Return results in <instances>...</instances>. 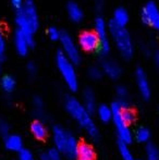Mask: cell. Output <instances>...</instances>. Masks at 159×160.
<instances>
[{
  "label": "cell",
  "mask_w": 159,
  "mask_h": 160,
  "mask_svg": "<svg viewBox=\"0 0 159 160\" xmlns=\"http://www.w3.org/2000/svg\"><path fill=\"white\" fill-rule=\"evenodd\" d=\"M33 105H34L35 111L38 114H42L44 112V102H42V98L39 97H35L34 100H33Z\"/></svg>",
  "instance_id": "28"
},
{
  "label": "cell",
  "mask_w": 159,
  "mask_h": 160,
  "mask_svg": "<svg viewBox=\"0 0 159 160\" xmlns=\"http://www.w3.org/2000/svg\"><path fill=\"white\" fill-rule=\"evenodd\" d=\"M1 73H2V70H1V65H0V76H1Z\"/></svg>",
  "instance_id": "38"
},
{
  "label": "cell",
  "mask_w": 159,
  "mask_h": 160,
  "mask_svg": "<svg viewBox=\"0 0 159 160\" xmlns=\"http://www.w3.org/2000/svg\"><path fill=\"white\" fill-rule=\"evenodd\" d=\"M102 70L105 74L109 76L112 80H116L121 75V68L120 65L113 60H104L102 63Z\"/></svg>",
  "instance_id": "13"
},
{
  "label": "cell",
  "mask_w": 159,
  "mask_h": 160,
  "mask_svg": "<svg viewBox=\"0 0 159 160\" xmlns=\"http://www.w3.org/2000/svg\"><path fill=\"white\" fill-rule=\"evenodd\" d=\"M26 70H27L28 74H31V75H34V74L36 73V71H37L36 64H35L34 62H28L27 65H26Z\"/></svg>",
  "instance_id": "34"
},
{
  "label": "cell",
  "mask_w": 159,
  "mask_h": 160,
  "mask_svg": "<svg viewBox=\"0 0 159 160\" xmlns=\"http://www.w3.org/2000/svg\"><path fill=\"white\" fill-rule=\"evenodd\" d=\"M19 160H35L33 154L28 149H22L19 152Z\"/></svg>",
  "instance_id": "32"
},
{
  "label": "cell",
  "mask_w": 159,
  "mask_h": 160,
  "mask_svg": "<svg viewBox=\"0 0 159 160\" xmlns=\"http://www.w3.org/2000/svg\"><path fill=\"white\" fill-rule=\"evenodd\" d=\"M17 30L24 34L31 46L34 45V34L39 26V18L33 0H25L15 14Z\"/></svg>",
  "instance_id": "1"
},
{
  "label": "cell",
  "mask_w": 159,
  "mask_h": 160,
  "mask_svg": "<svg viewBox=\"0 0 159 160\" xmlns=\"http://www.w3.org/2000/svg\"><path fill=\"white\" fill-rule=\"evenodd\" d=\"M110 107L111 110H112V121L116 127V130H117L119 141L125 144H130L133 139V135H132V132L130 130V127L125 124L121 119V110H122L123 107L118 101H113Z\"/></svg>",
  "instance_id": "5"
},
{
  "label": "cell",
  "mask_w": 159,
  "mask_h": 160,
  "mask_svg": "<svg viewBox=\"0 0 159 160\" xmlns=\"http://www.w3.org/2000/svg\"><path fill=\"white\" fill-rule=\"evenodd\" d=\"M116 93L119 98V100H127V89L123 85H119L116 89Z\"/></svg>",
  "instance_id": "27"
},
{
  "label": "cell",
  "mask_w": 159,
  "mask_h": 160,
  "mask_svg": "<svg viewBox=\"0 0 159 160\" xmlns=\"http://www.w3.org/2000/svg\"><path fill=\"white\" fill-rule=\"evenodd\" d=\"M70 132L59 125H55L52 128V139L55 144V148L58 149L61 155H64L67 149V144H68V138Z\"/></svg>",
  "instance_id": "10"
},
{
  "label": "cell",
  "mask_w": 159,
  "mask_h": 160,
  "mask_svg": "<svg viewBox=\"0 0 159 160\" xmlns=\"http://www.w3.org/2000/svg\"><path fill=\"white\" fill-rule=\"evenodd\" d=\"M4 52H6V38L2 31L0 30V62L3 60Z\"/></svg>",
  "instance_id": "30"
},
{
  "label": "cell",
  "mask_w": 159,
  "mask_h": 160,
  "mask_svg": "<svg viewBox=\"0 0 159 160\" xmlns=\"http://www.w3.org/2000/svg\"><path fill=\"white\" fill-rule=\"evenodd\" d=\"M64 107L71 118L74 119L85 132L87 133L89 137L92 138H97L99 136V132L94 122L93 118L91 117V113L85 109L83 103L80 100H77L74 97H68L64 102Z\"/></svg>",
  "instance_id": "2"
},
{
  "label": "cell",
  "mask_w": 159,
  "mask_h": 160,
  "mask_svg": "<svg viewBox=\"0 0 159 160\" xmlns=\"http://www.w3.org/2000/svg\"><path fill=\"white\" fill-rule=\"evenodd\" d=\"M79 44L86 51H94L99 49V39L95 31H83L79 36Z\"/></svg>",
  "instance_id": "9"
},
{
  "label": "cell",
  "mask_w": 159,
  "mask_h": 160,
  "mask_svg": "<svg viewBox=\"0 0 159 160\" xmlns=\"http://www.w3.org/2000/svg\"><path fill=\"white\" fill-rule=\"evenodd\" d=\"M77 160H95L96 152L94 147L88 143H81L79 144V148L77 152Z\"/></svg>",
  "instance_id": "14"
},
{
  "label": "cell",
  "mask_w": 159,
  "mask_h": 160,
  "mask_svg": "<svg viewBox=\"0 0 159 160\" xmlns=\"http://www.w3.org/2000/svg\"><path fill=\"white\" fill-rule=\"evenodd\" d=\"M40 160H50V159H49V157L47 156L46 152H44V154L40 155Z\"/></svg>",
  "instance_id": "37"
},
{
  "label": "cell",
  "mask_w": 159,
  "mask_h": 160,
  "mask_svg": "<svg viewBox=\"0 0 159 160\" xmlns=\"http://www.w3.org/2000/svg\"><path fill=\"white\" fill-rule=\"evenodd\" d=\"M31 132L37 139H45L48 135V130H47L46 125L39 120L34 121L31 124Z\"/></svg>",
  "instance_id": "17"
},
{
  "label": "cell",
  "mask_w": 159,
  "mask_h": 160,
  "mask_svg": "<svg viewBox=\"0 0 159 160\" xmlns=\"http://www.w3.org/2000/svg\"><path fill=\"white\" fill-rule=\"evenodd\" d=\"M118 149H119L120 156L123 160H134L133 154L129 147V144H125L123 142H118Z\"/></svg>",
  "instance_id": "22"
},
{
  "label": "cell",
  "mask_w": 159,
  "mask_h": 160,
  "mask_svg": "<svg viewBox=\"0 0 159 160\" xmlns=\"http://www.w3.org/2000/svg\"><path fill=\"white\" fill-rule=\"evenodd\" d=\"M88 76L92 80H99L102 76V70L100 68L96 67V65H93V67H91L88 69Z\"/></svg>",
  "instance_id": "26"
},
{
  "label": "cell",
  "mask_w": 159,
  "mask_h": 160,
  "mask_svg": "<svg viewBox=\"0 0 159 160\" xmlns=\"http://www.w3.org/2000/svg\"><path fill=\"white\" fill-rule=\"evenodd\" d=\"M121 119L125 124H131L134 120H135V113L131 108H122L121 110Z\"/></svg>",
  "instance_id": "25"
},
{
  "label": "cell",
  "mask_w": 159,
  "mask_h": 160,
  "mask_svg": "<svg viewBox=\"0 0 159 160\" xmlns=\"http://www.w3.org/2000/svg\"><path fill=\"white\" fill-rule=\"evenodd\" d=\"M56 63H57L60 74L62 75L70 91L75 92L79 87V80H77V74L75 71L74 64L68 59V57L64 55L62 50H58L57 55H56Z\"/></svg>",
  "instance_id": "4"
},
{
  "label": "cell",
  "mask_w": 159,
  "mask_h": 160,
  "mask_svg": "<svg viewBox=\"0 0 159 160\" xmlns=\"http://www.w3.org/2000/svg\"><path fill=\"white\" fill-rule=\"evenodd\" d=\"M146 160H159V149L153 143H148L145 147Z\"/></svg>",
  "instance_id": "23"
},
{
  "label": "cell",
  "mask_w": 159,
  "mask_h": 160,
  "mask_svg": "<svg viewBox=\"0 0 159 160\" xmlns=\"http://www.w3.org/2000/svg\"><path fill=\"white\" fill-rule=\"evenodd\" d=\"M142 21L145 24L152 25L159 33V9L154 1H148L141 13Z\"/></svg>",
  "instance_id": "8"
},
{
  "label": "cell",
  "mask_w": 159,
  "mask_h": 160,
  "mask_svg": "<svg viewBox=\"0 0 159 160\" xmlns=\"http://www.w3.org/2000/svg\"><path fill=\"white\" fill-rule=\"evenodd\" d=\"M4 145L8 150L11 152H21L23 149V141L17 134H9L4 137Z\"/></svg>",
  "instance_id": "15"
},
{
  "label": "cell",
  "mask_w": 159,
  "mask_h": 160,
  "mask_svg": "<svg viewBox=\"0 0 159 160\" xmlns=\"http://www.w3.org/2000/svg\"><path fill=\"white\" fill-rule=\"evenodd\" d=\"M67 11H68V14L70 17L71 20L73 21H80L83 18V11L79 6V3H77L75 1H69L67 4Z\"/></svg>",
  "instance_id": "18"
},
{
  "label": "cell",
  "mask_w": 159,
  "mask_h": 160,
  "mask_svg": "<svg viewBox=\"0 0 159 160\" xmlns=\"http://www.w3.org/2000/svg\"><path fill=\"white\" fill-rule=\"evenodd\" d=\"M13 42H14V47L17 52L20 56H25L28 52L31 45L28 42L27 38L24 36L23 33H21L19 30H17L13 35Z\"/></svg>",
  "instance_id": "12"
},
{
  "label": "cell",
  "mask_w": 159,
  "mask_h": 160,
  "mask_svg": "<svg viewBox=\"0 0 159 160\" xmlns=\"http://www.w3.org/2000/svg\"><path fill=\"white\" fill-rule=\"evenodd\" d=\"M108 28L121 55L124 58H127V59L131 58L134 51V46L133 42H132V38L129 31L125 28V26L118 25L112 20L109 22Z\"/></svg>",
  "instance_id": "3"
},
{
  "label": "cell",
  "mask_w": 159,
  "mask_h": 160,
  "mask_svg": "<svg viewBox=\"0 0 159 160\" xmlns=\"http://www.w3.org/2000/svg\"><path fill=\"white\" fill-rule=\"evenodd\" d=\"M9 130H10V128H9V124L6 122L4 120H0V134L2 135V136H8L9 135Z\"/></svg>",
  "instance_id": "33"
},
{
  "label": "cell",
  "mask_w": 159,
  "mask_h": 160,
  "mask_svg": "<svg viewBox=\"0 0 159 160\" xmlns=\"http://www.w3.org/2000/svg\"><path fill=\"white\" fill-rule=\"evenodd\" d=\"M135 78L141 96L144 99H148L151 97V86H149V82H148V78H147L146 73H145V71L142 68H137L136 69Z\"/></svg>",
  "instance_id": "11"
},
{
  "label": "cell",
  "mask_w": 159,
  "mask_h": 160,
  "mask_svg": "<svg viewBox=\"0 0 159 160\" xmlns=\"http://www.w3.org/2000/svg\"><path fill=\"white\" fill-rule=\"evenodd\" d=\"M135 138L138 143H147L151 138V131L144 127L137 128L135 133Z\"/></svg>",
  "instance_id": "24"
},
{
  "label": "cell",
  "mask_w": 159,
  "mask_h": 160,
  "mask_svg": "<svg viewBox=\"0 0 159 160\" xmlns=\"http://www.w3.org/2000/svg\"><path fill=\"white\" fill-rule=\"evenodd\" d=\"M60 42H61L62 48H63V53L68 57V59L72 62L73 64H77L81 60V53L79 47L75 44L71 35L67 32H61L60 35Z\"/></svg>",
  "instance_id": "6"
},
{
  "label": "cell",
  "mask_w": 159,
  "mask_h": 160,
  "mask_svg": "<svg viewBox=\"0 0 159 160\" xmlns=\"http://www.w3.org/2000/svg\"><path fill=\"white\" fill-rule=\"evenodd\" d=\"M113 22L118 24L120 26H125L129 21V12L125 10L124 8H117L113 12Z\"/></svg>",
  "instance_id": "20"
},
{
  "label": "cell",
  "mask_w": 159,
  "mask_h": 160,
  "mask_svg": "<svg viewBox=\"0 0 159 160\" xmlns=\"http://www.w3.org/2000/svg\"><path fill=\"white\" fill-rule=\"evenodd\" d=\"M46 154L50 160H61V158H62L61 152H60L58 149H56V148H50L48 152H46Z\"/></svg>",
  "instance_id": "29"
},
{
  "label": "cell",
  "mask_w": 159,
  "mask_h": 160,
  "mask_svg": "<svg viewBox=\"0 0 159 160\" xmlns=\"http://www.w3.org/2000/svg\"><path fill=\"white\" fill-rule=\"evenodd\" d=\"M154 60H155V63L159 69V51H156L155 56H154Z\"/></svg>",
  "instance_id": "36"
},
{
  "label": "cell",
  "mask_w": 159,
  "mask_h": 160,
  "mask_svg": "<svg viewBox=\"0 0 159 160\" xmlns=\"http://www.w3.org/2000/svg\"><path fill=\"white\" fill-rule=\"evenodd\" d=\"M0 85L1 88L3 89L6 93H11L13 89L15 88V80L11 75H4L0 80Z\"/></svg>",
  "instance_id": "21"
},
{
  "label": "cell",
  "mask_w": 159,
  "mask_h": 160,
  "mask_svg": "<svg viewBox=\"0 0 159 160\" xmlns=\"http://www.w3.org/2000/svg\"><path fill=\"white\" fill-rule=\"evenodd\" d=\"M95 33L99 39V51L102 55H108L110 51V42L107 32V24L100 17L96 18L95 20Z\"/></svg>",
  "instance_id": "7"
},
{
  "label": "cell",
  "mask_w": 159,
  "mask_h": 160,
  "mask_svg": "<svg viewBox=\"0 0 159 160\" xmlns=\"http://www.w3.org/2000/svg\"><path fill=\"white\" fill-rule=\"evenodd\" d=\"M24 1H25V0H11V3H12V6L17 10V9H20L22 7Z\"/></svg>",
  "instance_id": "35"
},
{
  "label": "cell",
  "mask_w": 159,
  "mask_h": 160,
  "mask_svg": "<svg viewBox=\"0 0 159 160\" xmlns=\"http://www.w3.org/2000/svg\"><path fill=\"white\" fill-rule=\"evenodd\" d=\"M60 35H61V32L58 28L56 26H50L48 28V36L51 38V39L56 40V39H60Z\"/></svg>",
  "instance_id": "31"
},
{
  "label": "cell",
  "mask_w": 159,
  "mask_h": 160,
  "mask_svg": "<svg viewBox=\"0 0 159 160\" xmlns=\"http://www.w3.org/2000/svg\"><path fill=\"white\" fill-rule=\"evenodd\" d=\"M83 106L89 113H93L94 111H96L97 107H96L95 94L91 88H86L83 93Z\"/></svg>",
  "instance_id": "16"
},
{
  "label": "cell",
  "mask_w": 159,
  "mask_h": 160,
  "mask_svg": "<svg viewBox=\"0 0 159 160\" xmlns=\"http://www.w3.org/2000/svg\"><path fill=\"white\" fill-rule=\"evenodd\" d=\"M96 112H97L98 119H99L102 122H109V121L112 120V110L111 107L107 105H100L96 108Z\"/></svg>",
  "instance_id": "19"
}]
</instances>
